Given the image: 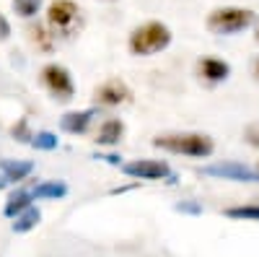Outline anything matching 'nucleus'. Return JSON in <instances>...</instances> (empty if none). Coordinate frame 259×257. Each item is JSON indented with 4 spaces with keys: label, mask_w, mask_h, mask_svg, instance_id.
Returning <instances> with one entry per match:
<instances>
[{
    "label": "nucleus",
    "mask_w": 259,
    "mask_h": 257,
    "mask_svg": "<svg viewBox=\"0 0 259 257\" xmlns=\"http://www.w3.org/2000/svg\"><path fill=\"white\" fill-rule=\"evenodd\" d=\"M91 117H94V112H68L60 125H62L65 133H83L85 127H89Z\"/></svg>",
    "instance_id": "11"
},
{
    "label": "nucleus",
    "mask_w": 259,
    "mask_h": 257,
    "mask_svg": "<svg viewBox=\"0 0 259 257\" xmlns=\"http://www.w3.org/2000/svg\"><path fill=\"white\" fill-rule=\"evenodd\" d=\"M41 78H45L47 89H50V91H52L57 99H62V101L73 99L75 86H73V78H70V73L65 70L62 65H47L45 70H41Z\"/></svg>",
    "instance_id": "5"
},
{
    "label": "nucleus",
    "mask_w": 259,
    "mask_h": 257,
    "mask_svg": "<svg viewBox=\"0 0 259 257\" xmlns=\"http://www.w3.org/2000/svg\"><path fill=\"white\" fill-rule=\"evenodd\" d=\"M130 99H133V91L122 81H106L104 86L96 89V104L101 106H119V104H127Z\"/></svg>",
    "instance_id": "7"
},
{
    "label": "nucleus",
    "mask_w": 259,
    "mask_h": 257,
    "mask_svg": "<svg viewBox=\"0 0 259 257\" xmlns=\"http://www.w3.org/2000/svg\"><path fill=\"white\" fill-rule=\"evenodd\" d=\"M228 73H231V65L228 62H223V60H215V57H205L202 62H200V76L205 78V81H226L228 78Z\"/></svg>",
    "instance_id": "9"
},
{
    "label": "nucleus",
    "mask_w": 259,
    "mask_h": 257,
    "mask_svg": "<svg viewBox=\"0 0 259 257\" xmlns=\"http://www.w3.org/2000/svg\"><path fill=\"white\" fill-rule=\"evenodd\" d=\"M47 24L52 34L73 36L80 29V8L73 0H52L47 6Z\"/></svg>",
    "instance_id": "4"
},
{
    "label": "nucleus",
    "mask_w": 259,
    "mask_h": 257,
    "mask_svg": "<svg viewBox=\"0 0 259 257\" xmlns=\"http://www.w3.org/2000/svg\"><path fill=\"white\" fill-rule=\"evenodd\" d=\"M244 140H246L249 145L259 148V122H254V125L246 127V130H244Z\"/></svg>",
    "instance_id": "20"
},
{
    "label": "nucleus",
    "mask_w": 259,
    "mask_h": 257,
    "mask_svg": "<svg viewBox=\"0 0 259 257\" xmlns=\"http://www.w3.org/2000/svg\"><path fill=\"white\" fill-rule=\"evenodd\" d=\"M31 198H34V192H16V195H11L8 203H6V216L24 213V210L31 205Z\"/></svg>",
    "instance_id": "13"
},
{
    "label": "nucleus",
    "mask_w": 259,
    "mask_h": 257,
    "mask_svg": "<svg viewBox=\"0 0 259 257\" xmlns=\"http://www.w3.org/2000/svg\"><path fill=\"white\" fill-rule=\"evenodd\" d=\"M13 8L21 18H34L41 8V0H13Z\"/></svg>",
    "instance_id": "17"
},
{
    "label": "nucleus",
    "mask_w": 259,
    "mask_h": 257,
    "mask_svg": "<svg viewBox=\"0 0 259 257\" xmlns=\"http://www.w3.org/2000/svg\"><path fill=\"white\" fill-rule=\"evenodd\" d=\"M11 36V24H8V18L0 13V42H6Z\"/></svg>",
    "instance_id": "21"
},
{
    "label": "nucleus",
    "mask_w": 259,
    "mask_h": 257,
    "mask_svg": "<svg viewBox=\"0 0 259 257\" xmlns=\"http://www.w3.org/2000/svg\"><path fill=\"white\" fill-rule=\"evenodd\" d=\"M52 36H55V34H50L45 26H31V39H34V45H39L45 52L52 50Z\"/></svg>",
    "instance_id": "18"
},
{
    "label": "nucleus",
    "mask_w": 259,
    "mask_h": 257,
    "mask_svg": "<svg viewBox=\"0 0 259 257\" xmlns=\"http://www.w3.org/2000/svg\"><path fill=\"white\" fill-rule=\"evenodd\" d=\"M65 192H68V187L62 182H45V185H36L34 198H62Z\"/></svg>",
    "instance_id": "15"
},
{
    "label": "nucleus",
    "mask_w": 259,
    "mask_h": 257,
    "mask_svg": "<svg viewBox=\"0 0 259 257\" xmlns=\"http://www.w3.org/2000/svg\"><path fill=\"white\" fill-rule=\"evenodd\" d=\"M39 218H41V216H39V210L29 205V208L13 221V231H16V234H26V231H31V229L39 224Z\"/></svg>",
    "instance_id": "12"
},
{
    "label": "nucleus",
    "mask_w": 259,
    "mask_h": 257,
    "mask_svg": "<svg viewBox=\"0 0 259 257\" xmlns=\"http://www.w3.org/2000/svg\"><path fill=\"white\" fill-rule=\"evenodd\" d=\"M256 171H259V166H256Z\"/></svg>",
    "instance_id": "24"
},
{
    "label": "nucleus",
    "mask_w": 259,
    "mask_h": 257,
    "mask_svg": "<svg viewBox=\"0 0 259 257\" xmlns=\"http://www.w3.org/2000/svg\"><path fill=\"white\" fill-rule=\"evenodd\" d=\"M6 179H24V177H29L31 174V169H34V164H29V161H6Z\"/></svg>",
    "instance_id": "14"
},
{
    "label": "nucleus",
    "mask_w": 259,
    "mask_h": 257,
    "mask_svg": "<svg viewBox=\"0 0 259 257\" xmlns=\"http://www.w3.org/2000/svg\"><path fill=\"white\" fill-rule=\"evenodd\" d=\"M251 73H254V78L259 81V55L254 57V62H251Z\"/></svg>",
    "instance_id": "22"
},
{
    "label": "nucleus",
    "mask_w": 259,
    "mask_h": 257,
    "mask_svg": "<svg viewBox=\"0 0 259 257\" xmlns=\"http://www.w3.org/2000/svg\"><path fill=\"white\" fill-rule=\"evenodd\" d=\"M124 174L138 177V179H163L171 174V169L163 161H153V159H140V161H130L124 164Z\"/></svg>",
    "instance_id": "6"
},
{
    "label": "nucleus",
    "mask_w": 259,
    "mask_h": 257,
    "mask_svg": "<svg viewBox=\"0 0 259 257\" xmlns=\"http://www.w3.org/2000/svg\"><path fill=\"white\" fill-rule=\"evenodd\" d=\"M3 187H6V179H3V177H0V190H3Z\"/></svg>",
    "instance_id": "23"
},
{
    "label": "nucleus",
    "mask_w": 259,
    "mask_h": 257,
    "mask_svg": "<svg viewBox=\"0 0 259 257\" xmlns=\"http://www.w3.org/2000/svg\"><path fill=\"white\" fill-rule=\"evenodd\" d=\"M256 39H259V34H256Z\"/></svg>",
    "instance_id": "25"
},
{
    "label": "nucleus",
    "mask_w": 259,
    "mask_h": 257,
    "mask_svg": "<svg viewBox=\"0 0 259 257\" xmlns=\"http://www.w3.org/2000/svg\"><path fill=\"white\" fill-rule=\"evenodd\" d=\"M156 148H163V151L171 154H182V156H194V159H205L212 154V140L210 135L202 133H166L153 138Z\"/></svg>",
    "instance_id": "2"
},
{
    "label": "nucleus",
    "mask_w": 259,
    "mask_h": 257,
    "mask_svg": "<svg viewBox=\"0 0 259 257\" xmlns=\"http://www.w3.org/2000/svg\"><path fill=\"white\" fill-rule=\"evenodd\" d=\"M171 45V29L161 21H148V24L133 29L130 34V42L127 47L133 55H140V57H148V55H156L161 50H166Z\"/></svg>",
    "instance_id": "1"
},
{
    "label": "nucleus",
    "mask_w": 259,
    "mask_h": 257,
    "mask_svg": "<svg viewBox=\"0 0 259 257\" xmlns=\"http://www.w3.org/2000/svg\"><path fill=\"white\" fill-rule=\"evenodd\" d=\"M226 216L244 218V221H259V205H236V208L226 210Z\"/></svg>",
    "instance_id": "16"
},
{
    "label": "nucleus",
    "mask_w": 259,
    "mask_h": 257,
    "mask_svg": "<svg viewBox=\"0 0 259 257\" xmlns=\"http://www.w3.org/2000/svg\"><path fill=\"white\" fill-rule=\"evenodd\" d=\"M31 145L41 148V151H52V148H57V135H52V133H36Z\"/></svg>",
    "instance_id": "19"
},
{
    "label": "nucleus",
    "mask_w": 259,
    "mask_h": 257,
    "mask_svg": "<svg viewBox=\"0 0 259 257\" xmlns=\"http://www.w3.org/2000/svg\"><path fill=\"white\" fill-rule=\"evenodd\" d=\"M122 135H124V125L119 120H106L101 125L96 140H99V145H114V143L122 140Z\"/></svg>",
    "instance_id": "10"
},
{
    "label": "nucleus",
    "mask_w": 259,
    "mask_h": 257,
    "mask_svg": "<svg viewBox=\"0 0 259 257\" xmlns=\"http://www.w3.org/2000/svg\"><path fill=\"white\" fill-rule=\"evenodd\" d=\"M205 174L223 177V179H236V182H259V171H251L241 164H215V166L205 169Z\"/></svg>",
    "instance_id": "8"
},
{
    "label": "nucleus",
    "mask_w": 259,
    "mask_h": 257,
    "mask_svg": "<svg viewBox=\"0 0 259 257\" xmlns=\"http://www.w3.org/2000/svg\"><path fill=\"white\" fill-rule=\"evenodd\" d=\"M256 21V13L251 8H236V6H228V8H215L210 16H207V29L212 34H239L244 29H249Z\"/></svg>",
    "instance_id": "3"
}]
</instances>
